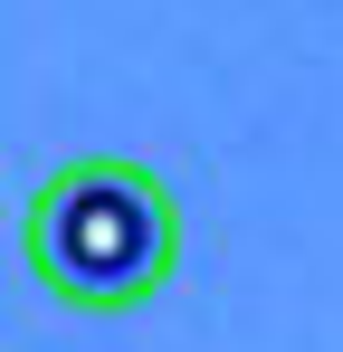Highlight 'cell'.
I'll return each mask as SVG.
<instances>
[{
    "label": "cell",
    "instance_id": "obj_1",
    "mask_svg": "<svg viewBox=\"0 0 343 352\" xmlns=\"http://www.w3.org/2000/svg\"><path fill=\"white\" fill-rule=\"evenodd\" d=\"M19 248H29V276L76 305V314H124V305H153L181 267V210H172L163 172L143 162H67V172L39 181L29 219H19Z\"/></svg>",
    "mask_w": 343,
    "mask_h": 352
}]
</instances>
